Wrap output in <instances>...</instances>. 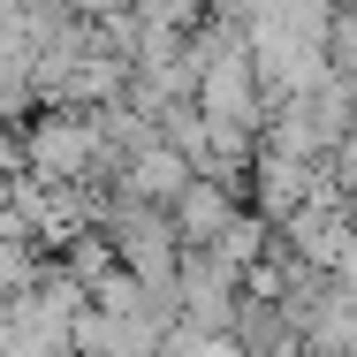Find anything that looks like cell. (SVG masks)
<instances>
[{
	"instance_id": "cell-1",
	"label": "cell",
	"mask_w": 357,
	"mask_h": 357,
	"mask_svg": "<svg viewBox=\"0 0 357 357\" xmlns=\"http://www.w3.org/2000/svg\"><path fill=\"white\" fill-rule=\"evenodd\" d=\"M91 152V130H76V122H54L46 137H38V167H76Z\"/></svg>"
}]
</instances>
